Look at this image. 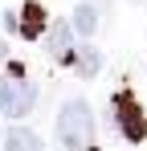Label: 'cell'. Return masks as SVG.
<instances>
[{
  "instance_id": "cell-1",
  "label": "cell",
  "mask_w": 147,
  "mask_h": 151,
  "mask_svg": "<svg viewBox=\"0 0 147 151\" xmlns=\"http://www.w3.org/2000/svg\"><path fill=\"white\" fill-rule=\"evenodd\" d=\"M57 139L66 151H90L94 147V114L82 98H70L57 114Z\"/></svg>"
},
{
  "instance_id": "cell-2",
  "label": "cell",
  "mask_w": 147,
  "mask_h": 151,
  "mask_svg": "<svg viewBox=\"0 0 147 151\" xmlns=\"http://www.w3.org/2000/svg\"><path fill=\"white\" fill-rule=\"evenodd\" d=\"M110 123H115V131L127 143H143L147 139V114H143V106H139V98L131 90H119L110 98Z\"/></svg>"
},
{
  "instance_id": "cell-3",
  "label": "cell",
  "mask_w": 147,
  "mask_h": 151,
  "mask_svg": "<svg viewBox=\"0 0 147 151\" xmlns=\"http://www.w3.org/2000/svg\"><path fill=\"white\" fill-rule=\"evenodd\" d=\"M33 102H37V86H33V82L12 78V74L0 82V114H8V119H24V114L33 110Z\"/></svg>"
},
{
  "instance_id": "cell-4",
  "label": "cell",
  "mask_w": 147,
  "mask_h": 151,
  "mask_svg": "<svg viewBox=\"0 0 147 151\" xmlns=\"http://www.w3.org/2000/svg\"><path fill=\"white\" fill-rule=\"evenodd\" d=\"M45 25H49V17H45V8H41L37 0L21 4V12H17V17H8V29H17L24 41H37V37L45 33Z\"/></svg>"
},
{
  "instance_id": "cell-5",
  "label": "cell",
  "mask_w": 147,
  "mask_h": 151,
  "mask_svg": "<svg viewBox=\"0 0 147 151\" xmlns=\"http://www.w3.org/2000/svg\"><path fill=\"white\" fill-rule=\"evenodd\" d=\"M74 37H78V33H74V25L70 21H57V25L49 29V53H53V57H57V61H66V65H70V57H74V49H78V45H74Z\"/></svg>"
},
{
  "instance_id": "cell-6",
  "label": "cell",
  "mask_w": 147,
  "mask_h": 151,
  "mask_svg": "<svg viewBox=\"0 0 147 151\" xmlns=\"http://www.w3.org/2000/svg\"><path fill=\"white\" fill-rule=\"evenodd\" d=\"M70 65H74L82 78H94L98 70H102V53H98L94 45H78V49H74V57H70Z\"/></svg>"
},
{
  "instance_id": "cell-7",
  "label": "cell",
  "mask_w": 147,
  "mask_h": 151,
  "mask_svg": "<svg viewBox=\"0 0 147 151\" xmlns=\"http://www.w3.org/2000/svg\"><path fill=\"white\" fill-rule=\"evenodd\" d=\"M4 151H45V143H41V135H33V131L17 127V131L4 135Z\"/></svg>"
},
{
  "instance_id": "cell-8",
  "label": "cell",
  "mask_w": 147,
  "mask_h": 151,
  "mask_svg": "<svg viewBox=\"0 0 147 151\" xmlns=\"http://www.w3.org/2000/svg\"><path fill=\"white\" fill-rule=\"evenodd\" d=\"M70 25H74L78 37H94V29H98V4H78Z\"/></svg>"
},
{
  "instance_id": "cell-9",
  "label": "cell",
  "mask_w": 147,
  "mask_h": 151,
  "mask_svg": "<svg viewBox=\"0 0 147 151\" xmlns=\"http://www.w3.org/2000/svg\"><path fill=\"white\" fill-rule=\"evenodd\" d=\"M4 57H8V45H4V37H0V61H4Z\"/></svg>"
},
{
  "instance_id": "cell-10",
  "label": "cell",
  "mask_w": 147,
  "mask_h": 151,
  "mask_svg": "<svg viewBox=\"0 0 147 151\" xmlns=\"http://www.w3.org/2000/svg\"><path fill=\"white\" fill-rule=\"evenodd\" d=\"M0 139H4V131H0Z\"/></svg>"
}]
</instances>
